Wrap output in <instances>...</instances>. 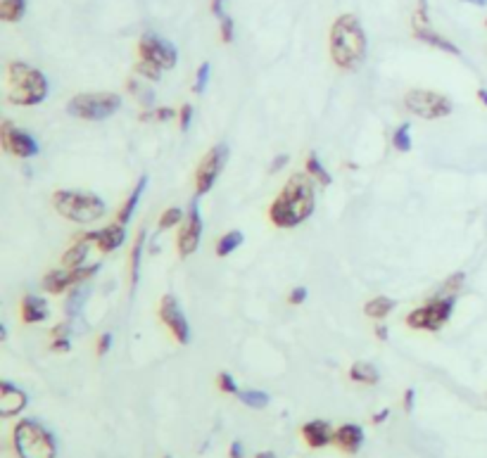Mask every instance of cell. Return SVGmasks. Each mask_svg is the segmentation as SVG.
<instances>
[{
    "label": "cell",
    "instance_id": "b9f144b4",
    "mask_svg": "<svg viewBox=\"0 0 487 458\" xmlns=\"http://www.w3.org/2000/svg\"><path fill=\"white\" fill-rule=\"evenodd\" d=\"M304 299H306V290H304V287H295V290L288 294V304H292V306L304 304Z\"/></svg>",
    "mask_w": 487,
    "mask_h": 458
},
{
    "label": "cell",
    "instance_id": "ac0fdd59",
    "mask_svg": "<svg viewBox=\"0 0 487 458\" xmlns=\"http://www.w3.org/2000/svg\"><path fill=\"white\" fill-rule=\"evenodd\" d=\"M299 435H302V439L306 442V447L323 449V447H328V444L333 442L335 432H330V425L323 423V420H309V423L302 425Z\"/></svg>",
    "mask_w": 487,
    "mask_h": 458
},
{
    "label": "cell",
    "instance_id": "603a6c76",
    "mask_svg": "<svg viewBox=\"0 0 487 458\" xmlns=\"http://www.w3.org/2000/svg\"><path fill=\"white\" fill-rule=\"evenodd\" d=\"M146 188H148V176H141V178H138L134 192H131V195L126 197V202L122 204V207H119L117 219H114V221H119L122 226L129 224L131 216H134V212H136V207H138V202H141V195L146 192Z\"/></svg>",
    "mask_w": 487,
    "mask_h": 458
},
{
    "label": "cell",
    "instance_id": "8fae6325",
    "mask_svg": "<svg viewBox=\"0 0 487 458\" xmlns=\"http://www.w3.org/2000/svg\"><path fill=\"white\" fill-rule=\"evenodd\" d=\"M200 240H202V214H200V200H197V195H195L188 212L183 216L181 231H178V238H176L178 255L190 257L197 247H200Z\"/></svg>",
    "mask_w": 487,
    "mask_h": 458
},
{
    "label": "cell",
    "instance_id": "60d3db41",
    "mask_svg": "<svg viewBox=\"0 0 487 458\" xmlns=\"http://www.w3.org/2000/svg\"><path fill=\"white\" fill-rule=\"evenodd\" d=\"M112 333H102L100 337H98V345H95V352H98V357H105L107 352H110L112 349Z\"/></svg>",
    "mask_w": 487,
    "mask_h": 458
},
{
    "label": "cell",
    "instance_id": "74e56055",
    "mask_svg": "<svg viewBox=\"0 0 487 458\" xmlns=\"http://www.w3.org/2000/svg\"><path fill=\"white\" fill-rule=\"evenodd\" d=\"M216 385H219V389L224 392V394H238V385L233 380V375H228V373H219Z\"/></svg>",
    "mask_w": 487,
    "mask_h": 458
},
{
    "label": "cell",
    "instance_id": "3957f363",
    "mask_svg": "<svg viewBox=\"0 0 487 458\" xmlns=\"http://www.w3.org/2000/svg\"><path fill=\"white\" fill-rule=\"evenodd\" d=\"M8 102L17 107H34L48 98V78L27 62L8 64Z\"/></svg>",
    "mask_w": 487,
    "mask_h": 458
},
{
    "label": "cell",
    "instance_id": "7bdbcfd3",
    "mask_svg": "<svg viewBox=\"0 0 487 458\" xmlns=\"http://www.w3.org/2000/svg\"><path fill=\"white\" fill-rule=\"evenodd\" d=\"M55 352H69L71 349V337H52V345Z\"/></svg>",
    "mask_w": 487,
    "mask_h": 458
},
{
    "label": "cell",
    "instance_id": "836d02e7",
    "mask_svg": "<svg viewBox=\"0 0 487 458\" xmlns=\"http://www.w3.org/2000/svg\"><path fill=\"white\" fill-rule=\"evenodd\" d=\"M134 71L138 76H143V78H148V81H160L162 78V67H157V64H153V62H146V59H138V62L134 64Z\"/></svg>",
    "mask_w": 487,
    "mask_h": 458
},
{
    "label": "cell",
    "instance_id": "c3c4849f",
    "mask_svg": "<svg viewBox=\"0 0 487 458\" xmlns=\"http://www.w3.org/2000/svg\"><path fill=\"white\" fill-rule=\"evenodd\" d=\"M376 337H378L381 342L388 340V328H386V325H376Z\"/></svg>",
    "mask_w": 487,
    "mask_h": 458
},
{
    "label": "cell",
    "instance_id": "db71d44e",
    "mask_svg": "<svg viewBox=\"0 0 487 458\" xmlns=\"http://www.w3.org/2000/svg\"><path fill=\"white\" fill-rule=\"evenodd\" d=\"M164 458H171V456H164Z\"/></svg>",
    "mask_w": 487,
    "mask_h": 458
},
{
    "label": "cell",
    "instance_id": "8992f818",
    "mask_svg": "<svg viewBox=\"0 0 487 458\" xmlns=\"http://www.w3.org/2000/svg\"><path fill=\"white\" fill-rule=\"evenodd\" d=\"M122 110V98L117 93H81L67 102V112L83 122H102Z\"/></svg>",
    "mask_w": 487,
    "mask_h": 458
},
{
    "label": "cell",
    "instance_id": "277c9868",
    "mask_svg": "<svg viewBox=\"0 0 487 458\" xmlns=\"http://www.w3.org/2000/svg\"><path fill=\"white\" fill-rule=\"evenodd\" d=\"M52 207L57 209L59 216H64L67 221L79 226L95 224L107 212V204L95 192H83V190H55Z\"/></svg>",
    "mask_w": 487,
    "mask_h": 458
},
{
    "label": "cell",
    "instance_id": "d590c367",
    "mask_svg": "<svg viewBox=\"0 0 487 458\" xmlns=\"http://www.w3.org/2000/svg\"><path fill=\"white\" fill-rule=\"evenodd\" d=\"M183 212L178 207H169V209H164L160 216V221H157V226H160V231H167V228H171V226H178L183 221Z\"/></svg>",
    "mask_w": 487,
    "mask_h": 458
},
{
    "label": "cell",
    "instance_id": "816d5d0a",
    "mask_svg": "<svg viewBox=\"0 0 487 458\" xmlns=\"http://www.w3.org/2000/svg\"><path fill=\"white\" fill-rule=\"evenodd\" d=\"M464 3H471V5H478V8H485L487 0H464Z\"/></svg>",
    "mask_w": 487,
    "mask_h": 458
},
{
    "label": "cell",
    "instance_id": "f1b7e54d",
    "mask_svg": "<svg viewBox=\"0 0 487 458\" xmlns=\"http://www.w3.org/2000/svg\"><path fill=\"white\" fill-rule=\"evenodd\" d=\"M176 117L178 114H176V110H171V107H150V110L141 114V122L164 124V122H171V119H176Z\"/></svg>",
    "mask_w": 487,
    "mask_h": 458
},
{
    "label": "cell",
    "instance_id": "5b68a950",
    "mask_svg": "<svg viewBox=\"0 0 487 458\" xmlns=\"http://www.w3.org/2000/svg\"><path fill=\"white\" fill-rule=\"evenodd\" d=\"M12 447L20 458H55L57 454L55 439L36 420H20L12 427Z\"/></svg>",
    "mask_w": 487,
    "mask_h": 458
},
{
    "label": "cell",
    "instance_id": "484cf974",
    "mask_svg": "<svg viewBox=\"0 0 487 458\" xmlns=\"http://www.w3.org/2000/svg\"><path fill=\"white\" fill-rule=\"evenodd\" d=\"M304 171L309 173L311 178H316L321 185H330V183H333V178H330L328 169L321 164V159H318V155H316V152H309V155H306Z\"/></svg>",
    "mask_w": 487,
    "mask_h": 458
},
{
    "label": "cell",
    "instance_id": "6da1fadb",
    "mask_svg": "<svg viewBox=\"0 0 487 458\" xmlns=\"http://www.w3.org/2000/svg\"><path fill=\"white\" fill-rule=\"evenodd\" d=\"M314 207H316V197H314V185H311V176L306 171L292 173L288 178V183L281 188L278 197L269 207V221L276 228H283V231L297 228L314 214Z\"/></svg>",
    "mask_w": 487,
    "mask_h": 458
},
{
    "label": "cell",
    "instance_id": "7a4b0ae2",
    "mask_svg": "<svg viewBox=\"0 0 487 458\" xmlns=\"http://www.w3.org/2000/svg\"><path fill=\"white\" fill-rule=\"evenodd\" d=\"M330 59L340 69H357L366 59V34L354 15H340L330 27Z\"/></svg>",
    "mask_w": 487,
    "mask_h": 458
},
{
    "label": "cell",
    "instance_id": "4dcf8cb0",
    "mask_svg": "<svg viewBox=\"0 0 487 458\" xmlns=\"http://www.w3.org/2000/svg\"><path fill=\"white\" fill-rule=\"evenodd\" d=\"M393 145L397 152H409V150H411V126L409 124L397 126L393 134Z\"/></svg>",
    "mask_w": 487,
    "mask_h": 458
},
{
    "label": "cell",
    "instance_id": "d4e9b609",
    "mask_svg": "<svg viewBox=\"0 0 487 458\" xmlns=\"http://www.w3.org/2000/svg\"><path fill=\"white\" fill-rule=\"evenodd\" d=\"M350 380L352 382H362V385H378L381 375H378L374 364H366V361H357L350 368Z\"/></svg>",
    "mask_w": 487,
    "mask_h": 458
},
{
    "label": "cell",
    "instance_id": "d6a6232c",
    "mask_svg": "<svg viewBox=\"0 0 487 458\" xmlns=\"http://www.w3.org/2000/svg\"><path fill=\"white\" fill-rule=\"evenodd\" d=\"M240 401L248 403L250 408H264L269 403V394L267 392H260V389H248V392H238Z\"/></svg>",
    "mask_w": 487,
    "mask_h": 458
},
{
    "label": "cell",
    "instance_id": "44dd1931",
    "mask_svg": "<svg viewBox=\"0 0 487 458\" xmlns=\"http://www.w3.org/2000/svg\"><path fill=\"white\" fill-rule=\"evenodd\" d=\"M93 247H95L93 240L88 238L86 233L76 235V238H74V245H71L69 250L62 255V266H64V269H81L83 262H86V257H88V252H91Z\"/></svg>",
    "mask_w": 487,
    "mask_h": 458
},
{
    "label": "cell",
    "instance_id": "ee69618b",
    "mask_svg": "<svg viewBox=\"0 0 487 458\" xmlns=\"http://www.w3.org/2000/svg\"><path fill=\"white\" fill-rule=\"evenodd\" d=\"M285 164H288V155H276L274 162H271V166H269V171H271V173H278Z\"/></svg>",
    "mask_w": 487,
    "mask_h": 458
},
{
    "label": "cell",
    "instance_id": "f35d334b",
    "mask_svg": "<svg viewBox=\"0 0 487 458\" xmlns=\"http://www.w3.org/2000/svg\"><path fill=\"white\" fill-rule=\"evenodd\" d=\"M219 24H221V41H224V43H233V20L228 15H224L219 20Z\"/></svg>",
    "mask_w": 487,
    "mask_h": 458
},
{
    "label": "cell",
    "instance_id": "4316f807",
    "mask_svg": "<svg viewBox=\"0 0 487 458\" xmlns=\"http://www.w3.org/2000/svg\"><path fill=\"white\" fill-rule=\"evenodd\" d=\"M27 12V3L24 0H0V20L3 22H20Z\"/></svg>",
    "mask_w": 487,
    "mask_h": 458
},
{
    "label": "cell",
    "instance_id": "5bb4252c",
    "mask_svg": "<svg viewBox=\"0 0 487 458\" xmlns=\"http://www.w3.org/2000/svg\"><path fill=\"white\" fill-rule=\"evenodd\" d=\"M414 38L423 41L437 50H444L449 55H459V48H456L452 41H447L444 36H440L437 31L430 29V22H428V0H418V8L414 12Z\"/></svg>",
    "mask_w": 487,
    "mask_h": 458
},
{
    "label": "cell",
    "instance_id": "f5cc1de1",
    "mask_svg": "<svg viewBox=\"0 0 487 458\" xmlns=\"http://www.w3.org/2000/svg\"><path fill=\"white\" fill-rule=\"evenodd\" d=\"M257 458H276L271 451H262V454H257Z\"/></svg>",
    "mask_w": 487,
    "mask_h": 458
},
{
    "label": "cell",
    "instance_id": "52a82bcc",
    "mask_svg": "<svg viewBox=\"0 0 487 458\" xmlns=\"http://www.w3.org/2000/svg\"><path fill=\"white\" fill-rule=\"evenodd\" d=\"M456 304L454 294H435L432 299H428L423 306H416L414 311H409L407 316V325L411 330H428V333H437L444 323L452 318V309Z\"/></svg>",
    "mask_w": 487,
    "mask_h": 458
},
{
    "label": "cell",
    "instance_id": "7dc6e473",
    "mask_svg": "<svg viewBox=\"0 0 487 458\" xmlns=\"http://www.w3.org/2000/svg\"><path fill=\"white\" fill-rule=\"evenodd\" d=\"M228 458H243V444L233 442L231 447H228Z\"/></svg>",
    "mask_w": 487,
    "mask_h": 458
},
{
    "label": "cell",
    "instance_id": "ba28073f",
    "mask_svg": "<svg viewBox=\"0 0 487 458\" xmlns=\"http://www.w3.org/2000/svg\"><path fill=\"white\" fill-rule=\"evenodd\" d=\"M404 110L421 119H444L452 114V100L435 90H409L404 95Z\"/></svg>",
    "mask_w": 487,
    "mask_h": 458
},
{
    "label": "cell",
    "instance_id": "9c48e42d",
    "mask_svg": "<svg viewBox=\"0 0 487 458\" xmlns=\"http://www.w3.org/2000/svg\"><path fill=\"white\" fill-rule=\"evenodd\" d=\"M226 162H228V148L224 143L214 145L202 157L200 166H197V171H195V195L197 197L207 195V192L214 188L216 178H219L221 169L226 166Z\"/></svg>",
    "mask_w": 487,
    "mask_h": 458
},
{
    "label": "cell",
    "instance_id": "f546056e",
    "mask_svg": "<svg viewBox=\"0 0 487 458\" xmlns=\"http://www.w3.org/2000/svg\"><path fill=\"white\" fill-rule=\"evenodd\" d=\"M126 90H129L131 95H136L141 105L153 107V102H155V90L153 88H148V86H143V83H138L136 78H129V81H126Z\"/></svg>",
    "mask_w": 487,
    "mask_h": 458
},
{
    "label": "cell",
    "instance_id": "cb8c5ba5",
    "mask_svg": "<svg viewBox=\"0 0 487 458\" xmlns=\"http://www.w3.org/2000/svg\"><path fill=\"white\" fill-rule=\"evenodd\" d=\"M390 311H395V299L386 297V294H378L364 304V313L374 321H383L386 316H390Z\"/></svg>",
    "mask_w": 487,
    "mask_h": 458
},
{
    "label": "cell",
    "instance_id": "f907efd6",
    "mask_svg": "<svg viewBox=\"0 0 487 458\" xmlns=\"http://www.w3.org/2000/svg\"><path fill=\"white\" fill-rule=\"evenodd\" d=\"M478 100L483 102V105L487 107V90H485V88H480V90H478Z\"/></svg>",
    "mask_w": 487,
    "mask_h": 458
},
{
    "label": "cell",
    "instance_id": "ab89813d",
    "mask_svg": "<svg viewBox=\"0 0 487 458\" xmlns=\"http://www.w3.org/2000/svg\"><path fill=\"white\" fill-rule=\"evenodd\" d=\"M190 119H193V105H183L178 110V126H181V131L190 129Z\"/></svg>",
    "mask_w": 487,
    "mask_h": 458
},
{
    "label": "cell",
    "instance_id": "e575fe53",
    "mask_svg": "<svg viewBox=\"0 0 487 458\" xmlns=\"http://www.w3.org/2000/svg\"><path fill=\"white\" fill-rule=\"evenodd\" d=\"M464 282H466V273L456 271V273H452L447 280L442 282V287L437 290V294H444V297H447V294H454V297H456V292H459L461 287H464Z\"/></svg>",
    "mask_w": 487,
    "mask_h": 458
},
{
    "label": "cell",
    "instance_id": "9a60e30c",
    "mask_svg": "<svg viewBox=\"0 0 487 458\" xmlns=\"http://www.w3.org/2000/svg\"><path fill=\"white\" fill-rule=\"evenodd\" d=\"M160 318H162V323L167 325V330L176 337L178 345H188L190 342V325H188V321H185L176 297H171V294H164V297H162Z\"/></svg>",
    "mask_w": 487,
    "mask_h": 458
},
{
    "label": "cell",
    "instance_id": "ffe728a7",
    "mask_svg": "<svg viewBox=\"0 0 487 458\" xmlns=\"http://www.w3.org/2000/svg\"><path fill=\"white\" fill-rule=\"evenodd\" d=\"M20 313H22V323L36 325V323H43L50 311H48V304L43 297H38V294H24Z\"/></svg>",
    "mask_w": 487,
    "mask_h": 458
},
{
    "label": "cell",
    "instance_id": "8d00e7d4",
    "mask_svg": "<svg viewBox=\"0 0 487 458\" xmlns=\"http://www.w3.org/2000/svg\"><path fill=\"white\" fill-rule=\"evenodd\" d=\"M207 81H209V64H207V62H202V64H200V69H197L195 86H193V90H195L197 95H202V93H204V88H207Z\"/></svg>",
    "mask_w": 487,
    "mask_h": 458
},
{
    "label": "cell",
    "instance_id": "7402d4cb",
    "mask_svg": "<svg viewBox=\"0 0 487 458\" xmlns=\"http://www.w3.org/2000/svg\"><path fill=\"white\" fill-rule=\"evenodd\" d=\"M146 228H138L134 247H131V257H129V273H131V292L138 287V278H141V257H143V247H146Z\"/></svg>",
    "mask_w": 487,
    "mask_h": 458
},
{
    "label": "cell",
    "instance_id": "bcb514c9",
    "mask_svg": "<svg viewBox=\"0 0 487 458\" xmlns=\"http://www.w3.org/2000/svg\"><path fill=\"white\" fill-rule=\"evenodd\" d=\"M224 3H226V0H212V5H209V8H212V15L216 17V20H221V17L226 15V12H224Z\"/></svg>",
    "mask_w": 487,
    "mask_h": 458
},
{
    "label": "cell",
    "instance_id": "2e32d148",
    "mask_svg": "<svg viewBox=\"0 0 487 458\" xmlns=\"http://www.w3.org/2000/svg\"><path fill=\"white\" fill-rule=\"evenodd\" d=\"M86 235L93 240V245H95V250H98V252H114V250H119V247L124 245L126 226H122L119 221H114V224L100 228V231H91Z\"/></svg>",
    "mask_w": 487,
    "mask_h": 458
},
{
    "label": "cell",
    "instance_id": "30bf717a",
    "mask_svg": "<svg viewBox=\"0 0 487 458\" xmlns=\"http://www.w3.org/2000/svg\"><path fill=\"white\" fill-rule=\"evenodd\" d=\"M138 59L153 62L162 69H174L178 62V52L169 41L160 38L157 34H143L138 41Z\"/></svg>",
    "mask_w": 487,
    "mask_h": 458
},
{
    "label": "cell",
    "instance_id": "1f68e13d",
    "mask_svg": "<svg viewBox=\"0 0 487 458\" xmlns=\"http://www.w3.org/2000/svg\"><path fill=\"white\" fill-rule=\"evenodd\" d=\"M86 297H88V292H86V290H81V287L76 285V287H74V292L69 294L67 304H64V313H67V318H74L76 313L81 311V304L86 302Z\"/></svg>",
    "mask_w": 487,
    "mask_h": 458
},
{
    "label": "cell",
    "instance_id": "4fadbf2b",
    "mask_svg": "<svg viewBox=\"0 0 487 458\" xmlns=\"http://www.w3.org/2000/svg\"><path fill=\"white\" fill-rule=\"evenodd\" d=\"M0 145H3L5 152L20 157V159H31V157L38 155V143L34 141V136L17 129L12 122H3V126H0Z\"/></svg>",
    "mask_w": 487,
    "mask_h": 458
},
{
    "label": "cell",
    "instance_id": "d6986e66",
    "mask_svg": "<svg viewBox=\"0 0 487 458\" xmlns=\"http://www.w3.org/2000/svg\"><path fill=\"white\" fill-rule=\"evenodd\" d=\"M333 442L338 444V449L345 451V454H357L364 444V430L354 423H345L335 430Z\"/></svg>",
    "mask_w": 487,
    "mask_h": 458
},
{
    "label": "cell",
    "instance_id": "681fc988",
    "mask_svg": "<svg viewBox=\"0 0 487 458\" xmlns=\"http://www.w3.org/2000/svg\"><path fill=\"white\" fill-rule=\"evenodd\" d=\"M388 415H390V411H388V408H383L381 413H376V415H374V423H376V425H378V423H383V420H386Z\"/></svg>",
    "mask_w": 487,
    "mask_h": 458
},
{
    "label": "cell",
    "instance_id": "7c38bea8",
    "mask_svg": "<svg viewBox=\"0 0 487 458\" xmlns=\"http://www.w3.org/2000/svg\"><path fill=\"white\" fill-rule=\"evenodd\" d=\"M98 264H91V266H81V269H55V271H48L43 275V290L50 292V294H62L67 292L69 287H76L81 285L83 280H88L93 273H98Z\"/></svg>",
    "mask_w": 487,
    "mask_h": 458
},
{
    "label": "cell",
    "instance_id": "e0dca14e",
    "mask_svg": "<svg viewBox=\"0 0 487 458\" xmlns=\"http://www.w3.org/2000/svg\"><path fill=\"white\" fill-rule=\"evenodd\" d=\"M27 392L15 387L12 382L3 380L0 382V415L3 418H12V415H17L20 411H24L27 408Z\"/></svg>",
    "mask_w": 487,
    "mask_h": 458
},
{
    "label": "cell",
    "instance_id": "11a10c76",
    "mask_svg": "<svg viewBox=\"0 0 487 458\" xmlns=\"http://www.w3.org/2000/svg\"><path fill=\"white\" fill-rule=\"evenodd\" d=\"M485 27H487V22H485Z\"/></svg>",
    "mask_w": 487,
    "mask_h": 458
},
{
    "label": "cell",
    "instance_id": "83f0119b",
    "mask_svg": "<svg viewBox=\"0 0 487 458\" xmlns=\"http://www.w3.org/2000/svg\"><path fill=\"white\" fill-rule=\"evenodd\" d=\"M243 245V233L240 231H228L226 235H221V240L216 243V257H228Z\"/></svg>",
    "mask_w": 487,
    "mask_h": 458
},
{
    "label": "cell",
    "instance_id": "f6af8a7d",
    "mask_svg": "<svg viewBox=\"0 0 487 458\" xmlns=\"http://www.w3.org/2000/svg\"><path fill=\"white\" fill-rule=\"evenodd\" d=\"M414 399H416V392L409 387V389L404 392V411H407V413L414 411Z\"/></svg>",
    "mask_w": 487,
    "mask_h": 458
}]
</instances>
